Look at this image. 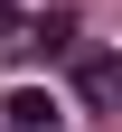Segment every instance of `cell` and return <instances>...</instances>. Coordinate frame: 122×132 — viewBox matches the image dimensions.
<instances>
[{"instance_id": "cell-4", "label": "cell", "mask_w": 122, "mask_h": 132, "mask_svg": "<svg viewBox=\"0 0 122 132\" xmlns=\"http://www.w3.org/2000/svg\"><path fill=\"white\" fill-rule=\"evenodd\" d=\"M0 28H19V10H10V0H0Z\"/></svg>"}, {"instance_id": "cell-3", "label": "cell", "mask_w": 122, "mask_h": 132, "mask_svg": "<svg viewBox=\"0 0 122 132\" xmlns=\"http://www.w3.org/2000/svg\"><path fill=\"white\" fill-rule=\"evenodd\" d=\"M28 38H38V47H47V57H66V47H75V10H47V19H38V28H28Z\"/></svg>"}, {"instance_id": "cell-2", "label": "cell", "mask_w": 122, "mask_h": 132, "mask_svg": "<svg viewBox=\"0 0 122 132\" xmlns=\"http://www.w3.org/2000/svg\"><path fill=\"white\" fill-rule=\"evenodd\" d=\"M0 113H10V132H57V94H38V85H19Z\"/></svg>"}, {"instance_id": "cell-1", "label": "cell", "mask_w": 122, "mask_h": 132, "mask_svg": "<svg viewBox=\"0 0 122 132\" xmlns=\"http://www.w3.org/2000/svg\"><path fill=\"white\" fill-rule=\"evenodd\" d=\"M113 94H122V57H113V47H85V57H75V104L103 113Z\"/></svg>"}]
</instances>
